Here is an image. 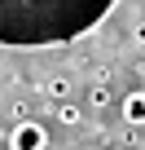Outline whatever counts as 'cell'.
<instances>
[{
    "label": "cell",
    "instance_id": "1",
    "mask_svg": "<svg viewBox=\"0 0 145 150\" xmlns=\"http://www.w3.org/2000/svg\"><path fill=\"white\" fill-rule=\"evenodd\" d=\"M119 0H0V49H57L88 35Z\"/></svg>",
    "mask_w": 145,
    "mask_h": 150
},
{
    "label": "cell",
    "instance_id": "2",
    "mask_svg": "<svg viewBox=\"0 0 145 150\" xmlns=\"http://www.w3.org/2000/svg\"><path fill=\"white\" fill-rule=\"evenodd\" d=\"M9 150H48V132H44V124L40 119H18L13 124V132H9Z\"/></svg>",
    "mask_w": 145,
    "mask_h": 150
},
{
    "label": "cell",
    "instance_id": "3",
    "mask_svg": "<svg viewBox=\"0 0 145 150\" xmlns=\"http://www.w3.org/2000/svg\"><path fill=\"white\" fill-rule=\"evenodd\" d=\"M119 106H123V119H127L132 128H145V88H132Z\"/></svg>",
    "mask_w": 145,
    "mask_h": 150
},
{
    "label": "cell",
    "instance_id": "4",
    "mask_svg": "<svg viewBox=\"0 0 145 150\" xmlns=\"http://www.w3.org/2000/svg\"><path fill=\"white\" fill-rule=\"evenodd\" d=\"M53 119H57L62 128H79V124H84V110H79V106H70V102H57Z\"/></svg>",
    "mask_w": 145,
    "mask_h": 150
},
{
    "label": "cell",
    "instance_id": "5",
    "mask_svg": "<svg viewBox=\"0 0 145 150\" xmlns=\"http://www.w3.org/2000/svg\"><path fill=\"white\" fill-rule=\"evenodd\" d=\"M88 106H92V110H106V106H110V88H106V80H97V84L88 88Z\"/></svg>",
    "mask_w": 145,
    "mask_h": 150
},
{
    "label": "cell",
    "instance_id": "6",
    "mask_svg": "<svg viewBox=\"0 0 145 150\" xmlns=\"http://www.w3.org/2000/svg\"><path fill=\"white\" fill-rule=\"evenodd\" d=\"M44 88H48V97H57V102H66V97H70V75H53V80H48Z\"/></svg>",
    "mask_w": 145,
    "mask_h": 150
},
{
    "label": "cell",
    "instance_id": "7",
    "mask_svg": "<svg viewBox=\"0 0 145 150\" xmlns=\"http://www.w3.org/2000/svg\"><path fill=\"white\" fill-rule=\"evenodd\" d=\"M132 40H136V44L145 49V22H132Z\"/></svg>",
    "mask_w": 145,
    "mask_h": 150
}]
</instances>
